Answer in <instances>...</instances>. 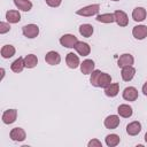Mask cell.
Returning <instances> with one entry per match:
<instances>
[{
    "mask_svg": "<svg viewBox=\"0 0 147 147\" xmlns=\"http://www.w3.org/2000/svg\"><path fill=\"white\" fill-rule=\"evenodd\" d=\"M109 84H111V76L109 74H107V72H102L101 71L100 76H99V80H98V87L105 88Z\"/></svg>",
    "mask_w": 147,
    "mask_h": 147,
    "instance_id": "cb8c5ba5",
    "label": "cell"
},
{
    "mask_svg": "<svg viewBox=\"0 0 147 147\" xmlns=\"http://www.w3.org/2000/svg\"><path fill=\"white\" fill-rule=\"evenodd\" d=\"M14 5L18 10L22 11H30L33 6L30 0H14Z\"/></svg>",
    "mask_w": 147,
    "mask_h": 147,
    "instance_id": "d6986e66",
    "label": "cell"
},
{
    "mask_svg": "<svg viewBox=\"0 0 147 147\" xmlns=\"http://www.w3.org/2000/svg\"><path fill=\"white\" fill-rule=\"evenodd\" d=\"M0 71H1V77H0V79L2 80V79H3V77H5V69H3V68H1V69H0Z\"/></svg>",
    "mask_w": 147,
    "mask_h": 147,
    "instance_id": "836d02e7",
    "label": "cell"
},
{
    "mask_svg": "<svg viewBox=\"0 0 147 147\" xmlns=\"http://www.w3.org/2000/svg\"><path fill=\"white\" fill-rule=\"evenodd\" d=\"M65 63L70 69H77L80 65L79 57L75 53H68L65 56Z\"/></svg>",
    "mask_w": 147,
    "mask_h": 147,
    "instance_id": "7c38bea8",
    "label": "cell"
},
{
    "mask_svg": "<svg viewBox=\"0 0 147 147\" xmlns=\"http://www.w3.org/2000/svg\"><path fill=\"white\" fill-rule=\"evenodd\" d=\"M2 122L7 125L13 124L17 118V110L16 109H7L2 114Z\"/></svg>",
    "mask_w": 147,
    "mask_h": 147,
    "instance_id": "ba28073f",
    "label": "cell"
},
{
    "mask_svg": "<svg viewBox=\"0 0 147 147\" xmlns=\"http://www.w3.org/2000/svg\"><path fill=\"white\" fill-rule=\"evenodd\" d=\"M145 141H146V142H147V132H146V133H145Z\"/></svg>",
    "mask_w": 147,
    "mask_h": 147,
    "instance_id": "e575fe53",
    "label": "cell"
},
{
    "mask_svg": "<svg viewBox=\"0 0 147 147\" xmlns=\"http://www.w3.org/2000/svg\"><path fill=\"white\" fill-rule=\"evenodd\" d=\"M10 31V23L9 22H0V34H5Z\"/></svg>",
    "mask_w": 147,
    "mask_h": 147,
    "instance_id": "f546056e",
    "label": "cell"
},
{
    "mask_svg": "<svg viewBox=\"0 0 147 147\" xmlns=\"http://www.w3.org/2000/svg\"><path fill=\"white\" fill-rule=\"evenodd\" d=\"M117 113H118V115H119L121 117H123V118H129V117L132 116L133 109H132L131 106H129V105H126V103H123V105H119V106H118Z\"/></svg>",
    "mask_w": 147,
    "mask_h": 147,
    "instance_id": "ac0fdd59",
    "label": "cell"
},
{
    "mask_svg": "<svg viewBox=\"0 0 147 147\" xmlns=\"http://www.w3.org/2000/svg\"><path fill=\"white\" fill-rule=\"evenodd\" d=\"M6 20L7 22H9L10 24H15V23H18L21 21V14L18 10H15V9H11V10H8L6 13Z\"/></svg>",
    "mask_w": 147,
    "mask_h": 147,
    "instance_id": "ffe728a7",
    "label": "cell"
},
{
    "mask_svg": "<svg viewBox=\"0 0 147 147\" xmlns=\"http://www.w3.org/2000/svg\"><path fill=\"white\" fill-rule=\"evenodd\" d=\"M95 20L100 23H113L115 22V16H114V13H105V14H98Z\"/></svg>",
    "mask_w": 147,
    "mask_h": 147,
    "instance_id": "d4e9b609",
    "label": "cell"
},
{
    "mask_svg": "<svg viewBox=\"0 0 147 147\" xmlns=\"http://www.w3.org/2000/svg\"><path fill=\"white\" fill-rule=\"evenodd\" d=\"M45 1L49 7H53V8H56L62 3V0H45Z\"/></svg>",
    "mask_w": 147,
    "mask_h": 147,
    "instance_id": "1f68e13d",
    "label": "cell"
},
{
    "mask_svg": "<svg viewBox=\"0 0 147 147\" xmlns=\"http://www.w3.org/2000/svg\"><path fill=\"white\" fill-rule=\"evenodd\" d=\"M22 32L24 37L29 39H33L39 34V26L37 24H26L22 28Z\"/></svg>",
    "mask_w": 147,
    "mask_h": 147,
    "instance_id": "7a4b0ae2",
    "label": "cell"
},
{
    "mask_svg": "<svg viewBox=\"0 0 147 147\" xmlns=\"http://www.w3.org/2000/svg\"><path fill=\"white\" fill-rule=\"evenodd\" d=\"M99 10H100V5L99 3H92V5H88V6H85L80 9H78L76 11V14L79 16H84V17H91V16L98 15Z\"/></svg>",
    "mask_w": 147,
    "mask_h": 147,
    "instance_id": "6da1fadb",
    "label": "cell"
},
{
    "mask_svg": "<svg viewBox=\"0 0 147 147\" xmlns=\"http://www.w3.org/2000/svg\"><path fill=\"white\" fill-rule=\"evenodd\" d=\"M79 67H80V71H82V74H84V75H91L92 71L94 70L95 64H94V61H93V60H91V59H86V60H84V61L80 63Z\"/></svg>",
    "mask_w": 147,
    "mask_h": 147,
    "instance_id": "5bb4252c",
    "label": "cell"
},
{
    "mask_svg": "<svg viewBox=\"0 0 147 147\" xmlns=\"http://www.w3.org/2000/svg\"><path fill=\"white\" fill-rule=\"evenodd\" d=\"M45 61L49 65H57L61 62V55L55 51H49L45 55Z\"/></svg>",
    "mask_w": 147,
    "mask_h": 147,
    "instance_id": "9c48e42d",
    "label": "cell"
},
{
    "mask_svg": "<svg viewBox=\"0 0 147 147\" xmlns=\"http://www.w3.org/2000/svg\"><path fill=\"white\" fill-rule=\"evenodd\" d=\"M133 63H134V59L130 53L122 54L117 60V65L119 68H124V67H127V65H133Z\"/></svg>",
    "mask_w": 147,
    "mask_h": 147,
    "instance_id": "30bf717a",
    "label": "cell"
},
{
    "mask_svg": "<svg viewBox=\"0 0 147 147\" xmlns=\"http://www.w3.org/2000/svg\"><path fill=\"white\" fill-rule=\"evenodd\" d=\"M24 63H25V68L32 69L38 64V57L34 54H28L24 56Z\"/></svg>",
    "mask_w": 147,
    "mask_h": 147,
    "instance_id": "4316f807",
    "label": "cell"
},
{
    "mask_svg": "<svg viewBox=\"0 0 147 147\" xmlns=\"http://www.w3.org/2000/svg\"><path fill=\"white\" fill-rule=\"evenodd\" d=\"M87 146L88 147H102V142L99 140V139H92V140H90L88 141V144H87Z\"/></svg>",
    "mask_w": 147,
    "mask_h": 147,
    "instance_id": "4dcf8cb0",
    "label": "cell"
},
{
    "mask_svg": "<svg viewBox=\"0 0 147 147\" xmlns=\"http://www.w3.org/2000/svg\"><path fill=\"white\" fill-rule=\"evenodd\" d=\"M111 1H119V0H111Z\"/></svg>",
    "mask_w": 147,
    "mask_h": 147,
    "instance_id": "d590c367",
    "label": "cell"
},
{
    "mask_svg": "<svg viewBox=\"0 0 147 147\" xmlns=\"http://www.w3.org/2000/svg\"><path fill=\"white\" fill-rule=\"evenodd\" d=\"M132 36L137 40H144L147 37V25L139 24V25L133 26V29H132Z\"/></svg>",
    "mask_w": 147,
    "mask_h": 147,
    "instance_id": "8992f818",
    "label": "cell"
},
{
    "mask_svg": "<svg viewBox=\"0 0 147 147\" xmlns=\"http://www.w3.org/2000/svg\"><path fill=\"white\" fill-rule=\"evenodd\" d=\"M119 92V84L118 83H111L107 87H105V94L109 98H114Z\"/></svg>",
    "mask_w": 147,
    "mask_h": 147,
    "instance_id": "44dd1931",
    "label": "cell"
},
{
    "mask_svg": "<svg viewBox=\"0 0 147 147\" xmlns=\"http://www.w3.org/2000/svg\"><path fill=\"white\" fill-rule=\"evenodd\" d=\"M119 116L118 115H109L105 118L103 121V125L106 129H109V130H114L116 129L118 125H119Z\"/></svg>",
    "mask_w": 147,
    "mask_h": 147,
    "instance_id": "52a82bcc",
    "label": "cell"
},
{
    "mask_svg": "<svg viewBox=\"0 0 147 147\" xmlns=\"http://www.w3.org/2000/svg\"><path fill=\"white\" fill-rule=\"evenodd\" d=\"M122 96L124 100L126 101H136L139 96V93H138V90L133 86H129V87H125L123 93H122Z\"/></svg>",
    "mask_w": 147,
    "mask_h": 147,
    "instance_id": "5b68a950",
    "label": "cell"
},
{
    "mask_svg": "<svg viewBox=\"0 0 147 147\" xmlns=\"http://www.w3.org/2000/svg\"><path fill=\"white\" fill-rule=\"evenodd\" d=\"M100 74H101V70H95V69H94V70L92 71L91 76H90V83H91L92 86L98 87V80H99Z\"/></svg>",
    "mask_w": 147,
    "mask_h": 147,
    "instance_id": "f1b7e54d",
    "label": "cell"
},
{
    "mask_svg": "<svg viewBox=\"0 0 147 147\" xmlns=\"http://www.w3.org/2000/svg\"><path fill=\"white\" fill-rule=\"evenodd\" d=\"M119 141H121L119 136L115 134V133H110V134L106 136V138H105V142L108 147H115L119 144Z\"/></svg>",
    "mask_w": 147,
    "mask_h": 147,
    "instance_id": "484cf974",
    "label": "cell"
},
{
    "mask_svg": "<svg viewBox=\"0 0 147 147\" xmlns=\"http://www.w3.org/2000/svg\"><path fill=\"white\" fill-rule=\"evenodd\" d=\"M141 91H142V93H144V95H146L147 96V82L142 85V88H141Z\"/></svg>",
    "mask_w": 147,
    "mask_h": 147,
    "instance_id": "d6a6232c",
    "label": "cell"
},
{
    "mask_svg": "<svg viewBox=\"0 0 147 147\" xmlns=\"http://www.w3.org/2000/svg\"><path fill=\"white\" fill-rule=\"evenodd\" d=\"M93 31H94L93 26H92L91 24H88V23L82 24V25L79 26V33H80V36H83V37L90 38V37L93 34Z\"/></svg>",
    "mask_w": 147,
    "mask_h": 147,
    "instance_id": "83f0119b",
    "label": "cell"
},
{
    "mask_svg": "<svg viewBox=\"0 0 147 147\" xmlns=\"http://www.w3.org/2000/svg\"><path fill=\"white\" fill-rule=\"evenodd\" d=\"M77 42H78V39H77V37L75 34L67 33V34H63L60 38V44L63 47H67V48H75Z\"/></svg>",
    "mask_w": 147,
    "mask_h": 147,
    "instance_id": "3957f363",
    "label": "cell"
},
{
    "mask_svg": "<svg viewBox=\"0 0 147 147\" xmlns=\"http://www.w3.org/2000/svg\"><path fill=\"white\" fill-rule=\"evenodd\" d=\"M147 16V11L144 7H136L132 10V18L136 22H142Z\"/></svg>",
    "mask_w": 147,
    "mask_h": 147,
    "instance_id": "e0dca14e",
    "label": "cell"
},
{
    "mask_svg": "<svg viewBox=\"0 0 147 147\" xmlns=\"http://www.w3.org/2000/svg\"><path fill=\"white\" fill-rule=\"evenodd\" d=\"M75 49H76V52H77L79 55H82V56H87V55H90V53H91V46H90L87 42L79 41V40H78V42L76 44Z\"/></svg>",
    "mask_w": 147,
    "mask_h": 147,
    "instance_id": "9a60e30c",
    "label": "cell"
},
{
    "mask_svg": "<svg viewBox=\"0 0 147 147\" xmlns=\"http://www.w3.org/2000/svg\"><path fill=\"white\" fill-rule=\"evenodd\" d=\"M0 53H1V56L3 59H9V57H13L15 55L16 49H15V47L13 45H3L1 47Z\"/></svg>",
    "mask_w": 147,
    "mask_h": 147,
    "instance_id": "7402d4cb",
    "label": "cell"
},
{
    "mask_svg": "<svg viewBox=\"0 0 147 147\" xmlns=\"http://www.w3.org/2000/svg\"><path fill=\"white\" fill-rule=\"evenodd\" d=\"M141 123L138 121H133L126 125V132L129 136H137L141 132Z\"/></svg>",
    "mask_w": 147,
    "mask_h": 147,
    "instance_id": "2e32d148",
    "label": "cell"
},
{
    "mask_svg": "<svg viewBox=\"0 0 147 147\" xmlns=\"http://www.w3.org/2000/svg\"><path fill=\"white\" fill-rule=\"evenodd\" d=\"M114 16H115V22L119 25V26H126L129 24V17L126 15L125 11L123 10H115L114 11Z\"/></svg>",
    "mask_w": 147,
    "mask_h": 147,
    "instance_id": "8fae6325",
    "label": "cell"
},
{
    "mask_svg": "<svg viewBox=\"0 0 147 147\" xmlns=\"http://www.w3.org/2000/svg\"><path fill=\"white\" fill-rule=\"evenodd\" d=\"M9 137L13 141H17V142H21V141H24L25 138H26V133L24 131V129L22 127H14L10 130L9 132Z\"/></svg>",
    "mask_w": 147,
    "mask_h": 147,
    "instance_id": "277c9868",
    "label": "cell"
},
{
    "mask_svg": "<svg viewBox=\"0 0 147 147\" xmlns=\"http://www.w3.org/2000/svg\"><path fill=\"white\" fill-rule=\"evenodd\" d=\"M136 75V69L133 65H127V67H124L122 68V71H121V76H122V79L124 82H130L133 79Z\"/></svg>",
    "mask_w": 147,
    "mask_h": 147,
    "instance_id": "4fadbf2b",
    "label": "cell"
},
{
    "mask_svg": "<svg viewBox=\"0 0 147 147\" xmlns=\"http://www.w3.org/2000/svg\"><path fill=\"white\" fill-rule=\"evenodd\" d=\"M25 68V63H24V57H18L11 64H10V69L13 72H22L23 69Z\"/></svg>",
    "mask_w": 147,
    "mask_h": 147,
    "instance_id": "603a6c76",
    "label": "cell"
}]
</instances>
